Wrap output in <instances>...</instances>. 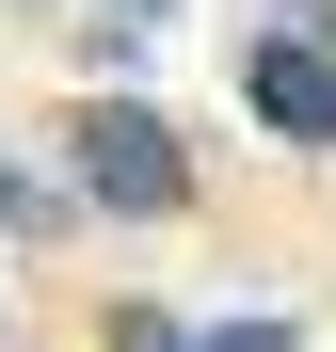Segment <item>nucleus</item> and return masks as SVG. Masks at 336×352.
I'll return each instance as SVG.
<instances>
[{
	"label": "nucleus",
	"mask_w": 336,
	"mask_h": 352,
	"mask_svg": "<svg viewBox=\"0 0 336 352\" xmlns=\"http://www.w3.org/2000/svg\"><path fill=\"white\" fill-rule=\"evenodd\" d=\"M240 112H256L289 160H336V48H320L304 16H256V32H240Z\"/></svg>",
	"instance_id": "obj_2"
},
{
	"label": "nucleus",
	"mask_w": 336,
	"mask_h": 352,
	"mask_svg": "<svg viewBox=\"0 0 336 352\" xmlns=\"http://www.w3.org/2000/svg\"><path fill=\"white\" fill-rule=\"evenodd\" d=\"M160 16H177V0H112V16H96V65H144V32Z\"/></svg>",
	"instance_id": "obj_5"
},
{
	"label": "nucleus",
	"mask_w": 336,
	"mask_h": 352,
	"mask_svg": "<svg viewBox=\"0 0 336 352\" xmlns=\"http://www.w3.org/2000/svg\"><path fill=\"white\" fill-rule=\"evenodd\" d=\"M192 352H304V320H192Z\"/></svg>",
	"instance_id": "obj_6"
},
{
	"label": "nucleus",
	"mask_w": 336,
	"mask_h": 352,
	"mask_svg": "<svg viewBox=\"0 0 336 352\" xmlns=\"http://www.w3.org/2000/svg\"><path fill=\"white\" fill-rule=\"evenodd\" d=\"M65 192L112 208V224H177V208H192L177 112H160V96H80V112H65Z\"/></svg>",
	"instance_id": "obj_1"
},
{
	"label": "nucleus",
	"mask_w": 336,
	"mask_h": 352,
	"mask_svg": "<svg viewBox=\"0 0 336 352\" xmlns=\"http://www.w3.org/2000/svg\"><path fill=\"white\" fill-rule=\"evenodd\" d=\"M272 16H304V32H320V48H336V0H272Z\"/></svg>",
	"instance_id": "obj_7"
},
{
	"label": "nucleus",
	"mask_w": 336,
	"mask_h": 352,
	"mask_svg": "<svg viewBox=\"0 0 336 352\" xmlns=\"http://www.w3.org/2000/svg\"><path fill=\"white\" fill-rule=\"evenodd\" d=\"M65 224H80V192H65V176L0 160V241H65Z\"/></svg>",
	"instance_id": "obj_3"
},
{
	"label": "nucleus",
	"mask_w": 336,
	"mask_h": 352,
	"mask_svg": "<svg viewBox=\"0 0 336 352\" xmlns=\"http://www.w3.org/2000/svg\"><path fill=\"white\" fill-rule=\"evenodd\" d=\"M96 352H192V320H177V305H112V320H96Z\"/></svg>",
	"instance_id": "obj_4"
}]
</instances>
